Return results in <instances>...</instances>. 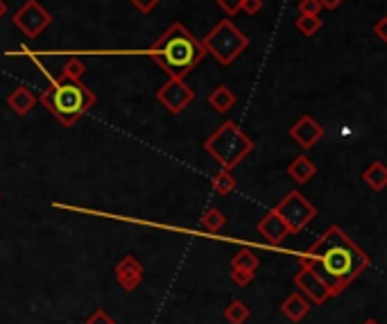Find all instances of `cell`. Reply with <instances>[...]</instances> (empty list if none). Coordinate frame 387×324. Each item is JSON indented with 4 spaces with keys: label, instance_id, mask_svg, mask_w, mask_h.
<instances>
[{
    "label": "cell",
    "instance_id": "27",
    "mask_svg": "<svg viewBox=\"0 0 387 324\" xmlns=\"http://www.w3.org/2000/svg\"><path fill=\"white\" fill-rule=\"evenodd\" d=\"M240 5H243V0H218V7H220L227 16L238 14V11H240Z\"/></svg>",
    "mask_w": 387,
    "mask_h": 324
},
{
    "label": "cell",
    "instance_id": "28",
    "mask_svg": "<svg viewBox=\"0 0 387 324\" xmlns=\"http://www.w3.org/2000/svg\"><path fill=\"white\" fill-rule=\"evenodd\" d=\"M240 9L245 11V14L254 16V14H258L260 9H263V0H243Z\"/></svg>",
    "mask_w": 387,
    "mask_h": 324
},
{
    "label": "cell",
    "instance_id": "2",
    "mask_svg": "<svg viewBox=\"0 0 387 324\" xmlns=\"http://www.w3.org/2000/svg\"><path fill=\"white\" fill-rule=\"evenodd\" d=\"M204 55L206 53L199 39L181 23H172L147 50V57H152L168 78L177 80H184L204 59Z\"/></svg>",
    "mask_w": 387,
    "mask_h": 324
},
{
    "label": "cell",
    "instance_id": "13",
    "mask_svg": "<svg viewBox=\"0 0 387 324\" xmlns=\"http://www.w3.org/2000/svg\"><path fill=\"white\" fill-rule=\"evenodd\" d=\"M36 103H39L36 95L30 89H25V86H18V89H14L7 95V107L14 111L16 116H28Z\"/></svg>",
    "mask_w": 387,
    "mask_h": 324
},
{
    "label": "cell",
    "instance_id": "3",
    "mask_svg": "<svg viewBox=\"0 0 387 324\" xmlns=\"http://www.w3.org/2000/svg\"><path fill=\"white\" fill-rule=\"evenodd\" d=\"M64 127H73L95 105V93L82 80H66L48 75V86L36 98Z\"/></svg>",
    "mask_w": 387,
    "mask_h": 324
},
{
    "label": "cell",
    "instance_id": "5",
    "mask_svg": "<svg viewBox=\"0 0 387 324\" xmlns=\"http://www.w3.org/2000/svg\"><path fill=\"white\" fill-rule=\"evenodd\" d=\"M199 43H202L204 53H208L218 64L231 66L249 48V36L235 28L229 19H222Z\"/></svg>",
    "mask_w": 387,
    "mask_h": 324
},
{
    "label": "cell",
    "instance_id": "24",
    "mask_svg": "<svg viewBox=\"0 0 387 324\" xmlns=\"http://www.w3.org/2000/svg\"><path fill=\"white\" fill-rule=\"evenodd\" d=\"M256 272H249V270H231V281L235 286H240V288H245V286H249L254 281Z\"/></svg>",
    "mask_w": 387,
    "mask_h": 324
},
{
    "label": "cell",
    "instance_id": "4",
    "mask_svg": "<svg viewBox=\"0 0 387 324\" xmlns=\"http://www.w3.org/2000/svg\"><path fill=\"white\" fill-rule=\"evenodd\" d=\"M204 150L218 161L222 170H233L254 150V141L233 120H224L204 141Z\"/></svg>",
    "mask_w": 387,
    "mask_h": 324
},
{
    "label": "cell",
    "instance_id": "20",
    "mask_svg": "<svg viewBox=\"0 0 387 324\" xmlns=\"http://www.w3.org/2000/svg\"><path fill=\"white\" fill-rule=\"evenodd\" d=\"M258 268V256L252 252V249H240V252H235L233 258H231V270H249V272H256Z\"/></svg>",
    "mask_w": 387,
    "mask_h": 324
},
{
    "label": "cell",
    "instance_id": "29",
    "mask_svg": "<svg viewBox=\"0 0 387 324\" xmlns=\"http://www.w3.org/2000/svg\"><path fill=\"white\" fill-rule=\"evenodd\" d=\"M129 3L139 9V11H143V14H147V11H152L161 0H129Z\"/></svg>",
    "mask_w": 387,
    "mask_h": 324
},
{
    "label": "cell",
    "instance_id": "14",
    "mask_svg": "<svg viewBox=\"0 0 387 324\" xmlns=\"http://www.w3.org/2000/svg\"><path fill=\"white\" fill-rule=\"evenodd\" d=\"M281 313L288 318L290 322H302L310 313V302L302 293H292L283 299L281 304Z\"/></svg>",
    "mask_w": 387,
    "mask_h": 324
},
{
    "label": "cell",
    "instance_id": "31",
    "mask_svg": "<svg viewBox=\"0 0 387 324\" xmlns=\"http://www.w3.org/2000/svg\"><path fill=\"white\" fill-rule=\"evenodd\" d=\"M319 5H322V9L333 11V9H338L342 5V0H319Z\"/></svg>",
    "mask_w": 387,
    "mask_h": 324
},
{
    "label": "cell",
    "instance_id": "9",
    "mask_svg": "<svg viewBox=\"0 0 387 324\" xmlns=\"http://www.w3.org/2000/svg\"><path fill=\"white\" fill-rule=\"evenodd\" d=\"M157 100L166 107L168 114L177 116L184 109H189V105L195 100V91L184 80L168 78V82L157 91Z\"/></svg>",
    "mask_w": 387,
    "mask_h": 324
},
{
    "label": "cell",
    "instance_id": "8",
    "mask_svg": "<svg viewBox=\"0 0 387 324\" xmlns=\"http://www.w3.org/2000/svg\"><path fill=\"white\" fill-rule=\"evenodd\" d=\"M292 281H295L297 288L302 291V295L308 299V302H313L317 306L333 297L329 283L324 281L319 277V272L315 268H310L308 263H299V270H297V274L292 277Z\"/></svg>",
    "mask_w": 387,
    "mask_h": 324
},
{
    "label": "cell",
    "instance_id": "32",
    "mask_svg": "<svg viewBox=\"0 0 387 324\" xmlns=\"http://www.w3.org/2000/svg\"><path fill=\"white\" fill-rule=\"evenodd\" d=\"M7 16V3L5 0H0V21H3Z\"/></svg>",
    "mask_w": 387,
    "mask_h": 324
},
{
    "label": "cell",
    "instance_id": "1",
    "mask_svg": "<svg viewBox=\"0 0 387 324\" xmlns=\"http://www.w3.org/2000/svg\"><path fill=\"white\" fill-rule=\"evenodd\" d=\"M299 263H308L329 283L331 295H340L349 283L356 281L369 266V254L360 249L351 236H346L338 224L324 231L319 239L299 256Z\"/></svg>",
    "mask_w": 387,
    "mask_h": 324
},
{
    "label": "cell",
    "instance_id": "26",
    "mask_svg": "<svg viewBox=\"0 0 387 324\" xmlns=\"http://www.w3.org/2000/svg\"><path fill=\"white\" fill-rule=\"evenodd\" d=\"M84 324H116V320L111 318L105 308H97V310H93V313L84 320Z\"/></svg>",
    "mask_w": 387,
    "mask_h": 324
},
{
    "label": "cell",
    "instance_id": "18",
    "mask_svg": "<svg viewBox=\"0 0 387 324\" xmlns=\"http://www.w3.org/2000/svg\"><path fill=\"white\" fill-rule=\"evenodd\" d=\"M222 315L229 324H245L249 318H252V308H249L245 302H240V299H233V302H229V306L224 308Z\"/></svg>",
    "mask_w": 387,
    "mask_h": 324
},
{
    "label": "cell",
    "instance_id": "25",
    "mask_svg": "<svg viewBox=\"0 0 387 324\" xmlns=\"http://www.w3.org/2000/svg\"><path fill=\"white\" fill-rule=\"evenodd\" d=\"M322 5L319 0H299V14H306V16H319Z\"/></svg>",
    "mask_w": 387,
    "mask_h": 324
},
{
    "label": "cell",
    "instance_id": "11",
    "mask_svg": "<svg viewBox=\"0 0 387 324\" xmlns=\"http://www.w3.org/2000/svg\"><path fill=\"white\" fill-rule=\"evenodd\" d=\"M290 139L299 145V147H304V150H310V147H315L322 139H324V127L322 125L313 118V116H302L299 118L292 127H290Z\"/></svg>",
    "mask_w": 387,
    "mask_h": 324
},
{
    "label": "cell",
    "instance_id": "7",
    "mask_svg": "<svg viewBox=\"0 0 387 324\" xmlns=\"http://www.w3.org/2000/svg\"><path fill=\"white\" fill-rule=\"evenodd\" d=\"M14 25L28 39H39V36L53 25V14L39 3V0H25L14 14Z\"/></svg>",
    "mask_w": 387,
    "mask_h": 324
},
{
    "label": "cell",
    "instance_id": "33",
    "mask_svg": "<svg viewBox=\"0 0 387 324\" xmlns=\"http://www.w3.org/2000/svg\"><path fill=\"white\" fill-rule=\"evenodd\" d=\"M363 324H378V322H376V320H365Z\"/></svg>",
    "mask_w": 387,
    "mask_h": 324
},
{
    "label": "cell",
    "instance_id": "15",
    "mask_svg": "<svg viewBox=\"0 0 387 324\" xmlns=\"http://www.w3.org/2000/svg\"><path fill=\"white\" fill-rule=\"evenodd\" d=\"M315 172H317V166H315V161L302 155V157H297L292 159L290 164H288V174L297 182V184H308L310 179L315 177Z\"/></svg>",
    "mask_w": 387,
    "mask_h": 324
},
{
    "label": "cell",
    "instance_id": "21",
    "mask_svg": "<svg viewBox=\"0 0 387 324\" xmlns=\"http://www.w3.org/2000/svg\"><path fill=\"white\" fill-rule=\"evenodd\" d=\"M224 224H227V218H224V214L220 209L216 207H211L204 211V216H202V229L211 231V234H218Z\"/></svg>",
    "mask_w": 387,
    "mask_h": 324
},
{
    "label": "cell",
    "instance_id": "19",
    "mask_svg": "<svg viewBox=\"0 0 387 324\" xmlns=\"http://www.w3.org/2000/svg\"><path fill=\"white\" fill-rule=\"evenodd\" d=\"M235 177L231 174V170H218L216 174H213V179H211V186H213V191L218 193V195H222V197H227V195H231L233 193V189H235Z\"/></svg>",
    "mask_w": 387,
    "mask_h": 324
},
{
    "label": "cell",
    "instance_id": "22",
    "mask_svg": "<svg viewBox=\"0 0 387 324\" xmlns=\"http://www.w3.org/2000/svg\"><path fill=\"white\" fill-rule=\"evenodd\" d=\"M322 19L319 16H306V14H299V19L295 21V28L302 32L304 36H315L322 30Z\"/></svg>",
    "mask_w": 387,
    "mask_h": 324
},
{
    "label": "cell",
    "instance_id": "12",
    "mask_svg": "<svg viewBox=\"0 0 387 324\" xmlns=\"http://www.w3.org/2000/svg\"><path fill=\"white\" fill-rule=\"evenodd\" d=\"M256 229L270 245H281L285 241V236H290L288 224L283 222V218L274 209H270L267 214L260 218V222L256 224Z\"/></svg>",
    "mask_w": 387,
    "mask_h": 324
},
{
    "label": "cell",
    "instance_id": "16",
    "mask_svg": "<svg viewBox=\"0 0 387 324\" xmlns=\"http://www.w3.org/2000/svg\"><path fill=\"white\" fill-rule=\"evenodd\" d=\"M233 105H235V93L229 86H218V89H213L208 95V107L218 111V114H227Z\"/></svg>",
    "mask_w": 387,
    "mask_h": 324
},
{
    "label": "cell",
    "instance_id": "30",
    "mask_svg": "<svg viewBox=\"0 0 387 324\" xmlns=\"http://www.w3.org/2000/svg\"><path fill=\"white\" fill-rule=\"evenodd\" d=\"M385 25H387V19H378V23L373 25V32L381 41H387V32H385Z\"/></svg>",
    "mask_w": 387,
    "mask_h": 324
},
{
    "label": "cell",
    "instance_id": "10",
    "mask_svg": "<svg viewBox=\"0 0 387 324\" xmlns=\"http://www.w3.org/2000/svg\"><path fill=\"white\" fill-rule=\"evenodd\" d=\"M114 277H116V283L124 293H134L145 279V268L139 258L127 254L114 266Z\"/></svg>",
    "mask_w": 387,
    "mask_h": 324
},
{
    "label": "cell",
    "instance_id": "6",
    "mask_svg": "<svg viewBox=\"0 0 387 324\" xmlns=\"http://www.w3.org/2000/svg\"><path fill=\"white\" fill-rule=\"evenodd\" d=\"M272 209L283 218L285 224H288L290 234L302 231L317 216V209L310 204L308 199L302 193H299V191H290L283 199H279L277 207H272Z\"/></svg>",
    "mask_w": 387,
    "mask_h": 324
},
{
    "label": "cell",
    "instance_id": "23",
    "mask_svg": "<svg viewBox=\"0 0 387 324\" xmlns=\"http://www.w3.org/2000/svg\"><path fill=\"white\" fill-rule=\"evenodd\" d=\"M86 73V64L80 59V57H70L64 68H61V78H66V80H82V75Z\"/></svg>",
    "mask_w": 387,
    "mask_h": 324
},
{
    "label": "cell",
    "instance_id": "17",
    "mask_svg": "<svg viewBox=\"0 0 387 324\" xmlns=\"http://www.w3.org/2000/svg\"><path fill=\"white\" fill-rule=\"evenodd\" d=\"M363 182L369 186L371 191H383L387 186V168L385 164H381V161H373V164L363 172Z\"/></svg>",
    "mask_w": 387,
    "mask_h": 324
}]
</instances>
